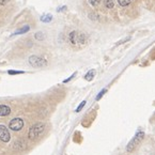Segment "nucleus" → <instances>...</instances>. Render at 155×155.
<instances>
[{
	"mask_svg": "<svg viewBox=\"0 0 155 155\" xmlns=\"http://www.w3.org/2000/svg\"><path fill=\"white\" fill-rule=\"evenodd\" d=\"M69 42L74 46H83L88 42V36L79 31H72L69 34Z\"/></svg>",
	"mask_w": 155,
	"mask_h": 155,
	"instance_id": "1",
	"label": "nucleus"
},
{
	"mask_svg": "<svg viewBox=\"0 0 155 155\" xmlns=\"http://www.w3.org/2000/svg\"><path fill=\"white\" fill-rule=\"evenodd\" d=\"M90 2V4L91 6H93V7H96L97 4H99V2H101V0H88Z\"/></svg>",
	"mask_w": 155,
	"mask_h": 155,
	"instance_id": "17",
	"label": "nucleus"
},
{
	"mask_svg": "<svg viewBox=\"0 0 155 155\" xmlns=\"http://www.w3.org/2000/svg\"><path fill=\"white\" fill-rule=\"evenodd\" d=\"M75 75H76V73H74V74H73V75H72V76H71V77H69V78H67V79H65V80H64V81H63V83H69L70 80L72 79V78H73V77H74V76H75Z\"/></svg>",
	"mask_w": 155,
	"mask_h": 155,
	"instance_id": "20",
	"label": "nucleus"
},
{
	"mask_svg": "<svg viewBox=\"0 0 155 155\" xmlns=\"http://www.w3.org/2000/svg\"><path fill=\"white\" fill-rule=\"evenodd\" d=\"M10 138H11V135L8 127H6L4 125L1 124L0 125V139L3 142H9L10 141Z\"/></svg>",
	"mask_w": 155,
	"mask_h": 155,
	"instance_id": "6",
	"label": "nucleus"
},
{
	"mask_svg": "<svg viewBox=\"0 0 155 155\" xmlns=\"http://www.w3.org/2000/svg\"><path fill=\"white\" fill-rule=\"evenodd\" d=\"M24 71H13V70H10V71H8V74H10V75H17V74H24Z\"/></svg>",
	"mask_w": 155,
	"mask_h": 155,
	"instance_id": "15",
	"label": "nucleus"
},
{
	"mask_svg": "<svg viewBox=\"0 0 155 155\" xmlns=\"http://www.w3.org/2000/svg\"><path fill=\"white\" fill-rule=\"evenodd\" d=\"M26 147V142L19 139V140H16V141L14 142V145H13V149L15 151H22L23 149H25Z\"/></svg>",
	"mask_w": 155,
	"mask_h": 155,
	"instance_id": "7",
	"label": "nucleus"
},
{
	"mask_svg": "<svg viewBox=\"0 0 155 155\" xmlns=\"http://www.w3.org/2000/svg\"><path fill=\"white\" fill-rule=\"evenodd\" d=\"M11 113V108L7 105H0V117H6Z\"/></svg>",
	"mask_w": 155,
	"mask_h": 155,
	"instance_id": "8",
	"label": "nucleus"
},
{
	"mask_svg": "<svg viewBox=\"0 0 155 155\" xmlns=\"http://www.w3.org/2000/svg\"><path fill=\"white\" fill-rule=\"evenodd\" d=\"M29 30H30V27L29 26H24L23 28H20V29L16 30V31L13 33V35H17V34H24V33L28 32Z\"/></svg>",
	"mask_w": 155,
	"mask_h": 155,
	"instance_id": "9",
	"label": "nucleus"
},
{
	"mask_svg": "<svg viewBox=\"0 0 155 155\" xmlns=\"http://www.w3.org/2000/svg\"><path fill=\"white\" fill-rule=\"evenodd\" d=\"M94 75H95V71H94V70H90L89 72L85 75V79L88 80V81H91V80L93 79Z\"/></svg>",
	"mask_w": 155,
	"mask_h": 155,
	"instance_id": "11",
	"label": "nucleus"
},
{
	"mask_svg": "<svg viewBox=\"0 0 155 155\" xmlns=\"http://www.w3.org/2000/svg\"><path fill=\"white\" fill-rule=\"evenodd\" d=\"M118 3L121 6V7H126L131 3V0H118Z\"/></svg>",
	"mask_w": 155,
	"mask_h": 155,
	"instance_id": "13",
	"label": "nucleus"
},
{
	"mask_svg": "<svg viewBox=\"0 0 155 155\" xmlns=\"http://www.w3.org/2000/svg\"><path fill=\"white\" fill-rule=\"evenodd\" d=\"M34 36H35L36 40H39V41H42V40H44V39H45V35H44L43 32H36Z\"/></svg>",
	"mask_w": 155,
	"mask_h": 155,
	"instance_id": "14",
	"label": "nucleus"
},
{
	"mask_svg": "<svg viewBox=\"0 0 155 155\" xmlns=\"http://www.w3.org/2000/svg\"><path fill=\"white\" fill-rule=\"evenodd\" d=\"M30 65L33 67H43L47 65V61L40 56H30L29 57Z\"/></svg>",
	"mask_w": 155,
	"mask_h": 155,
	"instance_id": "4",
	"label": "nucleus"
},
{
	"mask_svg": "<svg viewBox=\"0 0 155 155\" xmlns=\"http://www.w3.org/2000/svg\"><path fill=\"white\" fill-rule=\"evenodd\" d=\"M44 131H45V124L44 123L42 122L35 123L29 129V139H35L36 137L42 135Z\"/></svg>",
	"mask_w": 155,
	"mask_h": 155,
	"instance_id": "2",
	"label": "nucleus"
},
{
	"mask_svg": "<svg viewBox=\"0 0 155 155\" xmlns=\"http://www.w3.org/2000/svg\"><path fill=\"white\" fill-rule=\"evenodd\" d=\"M53 19V15L51 14H44L41 16V22H43V23H50Z\"/></svg>",
	"mask_w": 155,
	"mask_h": 155,
	"instance_id": "10",
	"label": "nucleus"
},
{
	"mask_svg": "<svg viewBox=\"0 0 155 155\" xmlns=\"http://www.w3.org/2000/svg\"><path fill=\"white\" fill-rule=\"evenodd\" d=\"M143 138H145V133H143V132H138V133H137L135 137H134V138H133L132 140L129 142V145H126V152L131 153V152L134 151L136 147H138L139 143H140V142L143 140Z\"/></svg>",
	"mask_w": 155,
	"mask_h": 155,
	"instance_id": "3",
	"label": "nucleus"
},
{
	"mask_svg": "<svg viewBox=\"0 0 155 155\" xmlns=\"http://www.w3.org/2000/svg\"><path fill=\"white\" fill-rule=\"evenodd\" d=\"M85 105H86V101H83V102H81V104H80V105L78 106L77 108H76L75 111H76V112H79L80 110H81V109L83 108V106H85Z\"/></svg>",
	"mask_w": 155,
	"mask_h": 155,
	"instance_id": "18",
	"label": "nucleus"
},
{
	"mask_svg": "<svg viewBox=\"0 0 155 155\" xmlns=\"http://www.w3.org/2000/svg\"><path fill=\"white\" fill-rule=\"evenodd\" d=\"M10 0H0V6H2V4H6L7 2H9Z\"/></svg>",
	"mask_w": 155,
	"mask_h": 155,
	"instance_id": "21",
	"label": "nucleus"
},
{
	"mask_svg": "<svg viewBox=\"0 0 155 155\" xmlns=\"http://www.w3.org/2000/svg\"><path fill=\"white\" fill-rule=\"evenodd\" d=\"M106 91H107L106 89H103L102 91H101V92H99V94H97V96H96V101H99V99H102V96L104 95V94H105Z\"/></svg>",
	"mask_w": 155,
	"mask_h": 155,
	"instance_id": "16",
	"label": "nucleus"
},
{
	"mask_svg": "<svg viewBox=\"0 0 155 155\" xmlns=\"http://www.w3.org/2000/svg\"><path fill=\"white\" fill-rule=\"evenodd\" d=\"M23 127H24V120L20 119V118H14L9 123V129H11L14 132H18Z\"/></svg>",
	"mask_w": 155,
	"mask_h": 155,
	"instance_id": "5",
	"label": "nucleus"
},
{
	"mask_svg": "<svg viewBox=\"0 0 155 155\" xmlns=\"http://www.w3.org/2000/svg\"><path fill=\"white\" fill-rule=\"evenodd\" d=\"M64 10H66L65 6H63V7H59L58 9H57V11H58V12H62V11H64Z\"/></svg>",
	"mask_w": 155,
	"mask_h": 155,
	"instance_id": "19",
	"label": "nucleus"
},
{
	"mask_svg": "<svg viewBox=\"0 0 155 155\" xmlns=\"http://www.w3.org/2000/svg\"><path fill=\"white\" fill-rule=\"evenodd\" d=\"M103 2H104V4H105V7L107 9H112L113 6H115L113 0H103Z\"/></svg>",
	"mask_w": 155,
	"mask_h": 155,
	"instance_id": "12",
	"label": "nucleus"
}]
</instances>
